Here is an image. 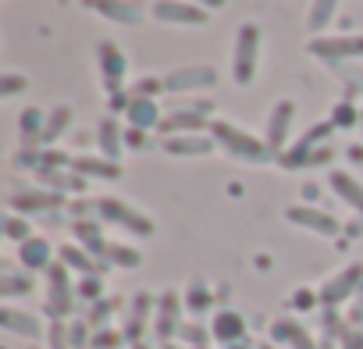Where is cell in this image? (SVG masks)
I'll list each match as a JSON object with an SVG mask.
<instances>
[{
	"mask_svg": "<svg viewBox=\"0 0 363 349\" xmlns=\"http://www.w3.org/2000/svg\"><path fill=\"white\" fill-rule=\"evenodd\" d=\"M207 132H211V135H214V143H218L221 150H228V157H235V160H246V164H267V160H278V157H274V150H271L264 139H257L253 132L239 128L235 121L214 118Z\"/></svg>",
	"mask_w": 363,
	"mask_h": 349,
	"instance_id": "1",
	"label": "cell"
},
{
	"mask_svg": "<svg viewBox=\"0 0 363 349\" xmlns=\"http://www.w3.org/2000/svg\"><path fill=\"white\" fill-rule=\"evenodd\" d=\"M260 26L257 22H242L235 33V50H232V79L239 86H250L257 79V65H260Z\"/></svg>",
	"mask_w": 363,
	"mask_h": 349,
	"instance_id": "2",
	"label": "cell"
},
{
	"mask_svg": "<svg viewBox=\"0 0 363 349\" xmlns=\"http://www.w3.org/2000/svg\"><path fill=\"white\" fill-rule=\"evenodd\" d=\"M359 285H363V264L356 260V264L342 267L335 278H328V282L320 285V306H324V310H338L342 303H349V299L359 292Z\"/></svg>",
	"mask_w": 363,
	"mask_h": 349,
	"instance_id": "3",
	"label": "cell"
},
{
	"mask_svg": "<svg viewBox=\"0 0 363 349\" xmlns=\"http://www.w3.org/2000/svg\"><path fill=\"white\" fill-rule=\"evenodd\" d=\"M306 54L328 65H345L352 57H363V36H313L306 43Z\"/></svg>",
	"mask_w": 363,
	"mask_h": 349,
	"instance_id": "4",
	"label": "cell"
},
{
	"mask_svg": "<svg viewBox=\"0 0 363 349\" xmlns=\"http://www.w3.org/2000/svg\"><path fill=\"white\" fill-rule=\"evenodd\" d=\"M96 214H100L104 221H114V225L128 228L132 236H153V221H150L146 214H139V211H135L132 204H125V200L100 196V200H96Z\"/></svg>",
	"mask_w": 363,
	"mask_h": 349,
	"instance_id": "5",
	"label": "cell"
},
{
	"mask_svg": "<svg viewBox=\"0 0 363 349\" xmlns=\"http://www.w3.org/2000/svg\"><path fill=\"white\" fill-rule=\"evenodd\" d=\"M75 296H79V292L72 289L68 267H65V264H54V267L47 271V314H50L54 321L68 317L72 306H75Z\"/></svg>",
	"mask_w": 363,
	"mask_h": 349,
	"instance_id": "6",
	"label": "cell"
},
{
	"mask_svg": "<svg viewBox=\"0 0 363 349\" xmlns=\"http://www.w3.org/2000/svg\"><path fill=\"white\" fill-rule=\"evenodd\" d=\"M96 65H100V82H104V89H107L111 96L121 93L125 72H128L125 50H121L114 40H100V47H96Z\"/></svg>",
	"mask_w": 363,
	"mask_h": 349,
	"instance_id": "7",
	"label": "cell"
},
{
	"mask_svg": "<svg viewBox=\"0 0 363 349\" xmlns=\"http://www.w3.org/2000/svg\"><path fill=\"white\" fill-rule=\"evenodd\" d=\"M331 121H320V125H313L292 150H285L281 157H278V164L281 167H289V171H296V167H310V160H313V153L320 150V146H328V135H331Z\"/></svg>",
	"mask_w": 363,
	"mask_h": 349,
	"instance_id": "8",
	"label": "cell"
},
{
	"mask_svg": "<svg viewBox=\"0 0 363 349\" xmlns=\"http://www.w3.org/2000/svg\"><path fill=\"white\" fill-rule=\"evenodd\" d=\"M211 111H214L211 100H203L196 107H186V111H171L160 121V132L164 135H193V132H203V128H211Z\"/></svg>",
	"mask_w": 363,
	"mask_h": 349,
	"instance_id": "9",
	"label": "cell"
},
{
	"mask_svg": "<svg viewBox=\"0 0 363 349\" xmlns=\"http://www.w3.org/2000/svg\"><path fill=\"white\" fill-rule=\"evenodd\" d=\"M214 86H218V72L211 65H186V68L164 75L167 93H200V89H214Z\"/></svg>",
	"mask_w": 363,
	"mask_h": 349,
	"instance_id": "10",
	"label": "cell"
},
{
	"mask_svg": "<svg viewBox=\"0 0 363 349\" xmlns=\"http://www.w3.org/2000/svg\"><path fill=\"white\" fill-rule=\"evenodd\" d=\"M150 15L164 26H207V11L189 4V0H153Z\"/></svg>",
	"mask_w": 363,
	"mask_h": 349,
	"instance_id": "11",
	"label": "cell"
},
{
	"mask_svg": "<svg viewBox=\"0 0 363 349\" xmlns=\"http://www.w3.org/2000/svg\"><path fill=\"white\" fill-rule=\"evenodd\" d=\"M292 118H296V104L292 100H278L267 114V125H264V143L274 150V157L285 153V139H289V128H292Z\"/></svg>",
	"mask_w": 363,
	"mask_h": 349,
	"instance_id": "12",
	"label": "cell"
},
{
	"mask_svg": "<svg viewBox=\"0 0 363 349\" xmlns=\"http://www.w3.org/2000/svg\"><path fill=\"white\" fill-rule=\"evenodd\" d=\"M285 218L292 221V225H299V228H310V232H317V236H328V239H335V236H342L345 228L338 225V218L335 214H328V211H317V207H306V204H296V207H289L285 211Z\"/></svg>",
	"mask_w": 363,
	"mask_h": 349,
	"instance_id": "13",
	"label": "cell"
},
{
	"mask_svg": "<svg viewBox=\"0 0 363 349\" xmlns=\"http://www.w3.org/2000/svg\"><path fill=\"white\" fill-rule=\"evenodd\" d=\"M153 331H157V342H160V345H167V342L182 331V296H178V292H164V296L157 299Z\"/></svg>",
	"mask_w": 363,
	"mask_h": 349,
	"instance_id": "14",
	"label": "cell"
},
{
	"mask_svg": "<svg viewBox=\"0 0 363 349\" xmlns=\"http://www.w3.org/2000/svg\"><path fill=\"white\" fill-rule=\"evenodd\" d=\"M86 8L114 26H139L143 22V8L135 0H86Z\"/></svg>",
	"mask_w": 363,
	"mask_h": 349,
	"instance_id": "15",
	"label": "cell"
},
{
	"mask_svg": "<svg viewBox=\"0 0 363 349\" xmlns=\"http://www.w3.org/2000/svg\"><path fill=\"white\" fill-rule=\"evenodd\" d=\"M164 150L171 153V157H211L214 150H221L218 143H214V135L207 132H193V135H167L164 139Z\"/></svg>",
	"mask_w": 363,
	"mask_h": 349,
	"instance_id": "16",
	"label": "cell"
},
{
	"mask_svg": "<svg viewBox=\"0 0 363 349\" xmlns=\"http://www.w3.org/2000/svg\"><path fill=\"white\" fill-rule=\"evenodd\" d=\"M153 306H157V299H153L150 292H135V296H132L128 321H125V338H128V345L143 342V328H146V321H150Z\"/></svg>",
	"mask_w": 363,
	"mask_h": 349,
	"instance_id": "17",
	"label": "cell"
},
{
	"mask_svg": "<svg viewBox=\"0 0 363 349\" xmlns=\"http://www.w3.org/2000/svg\"><path fill=\"white\" fill-rule=\"evenodd\" d=\"M328 186H331V193L342 200V204H349L352 211H359L363 214V182L359 179H352V174L349 171H331L328 174Z\"/></svg>",
	"mask_w": 363,
	"mask_h": 349,
	"instance_id": "18",
	"label": "cell"
},
{
	"mask_svg": "<svg viewBox=\"0 0 363 349\" xmlns=\"http://www.w3.org/2000/svg\"><path fill=\"white\" fill-rule=\"evenodd\" d=\"M96 143H100V153L118 164V157H121V150H125V132H121V125H118L114 114H107V118L96 121Z\"/></svg>",
	"mask_w": 363,
	"mask_h": 349,
	"instance_id": "19",
	"label": "cell"
},
{
	"mask_svg": "<svg viewBox=\"0 0 363 349\" xmlns=\"http://www.w3.org/2000/svg\"><path fill=\"white\" fill-rule=\"evenodd\" d=\"M11 211H22V214H40V211H57L65 207V196L61 193H11L8 196Z\"/></svg>",
	"mask_w": 363,
	"mask_h": 349,
	"instance_id": "20",
	"label": "cell"
},
{
	"mask_svg": "<svg viewBox=\"0 0 363 349\" xmlns=\"http://www.w3.org/2000/svg\"><path fill=\"white\" fill-rule=\"evenodd\" d=\"M211 335H214L221 345H239V342H246V321H242V314L221 310V314L214 317V324H211Z\"/></svg>",
	"mask_w": 363,
	"mask_h": 349,
	"instance_id": "21",
	"label": "cell"
},
{
	"mask_svg": "<svg viewBox=\"0 0 363 349\" xmlns=\"http://www.w3.org/2000/svg\"><path fill=\"white\" fill-rule=\"evenodd\" d=\"M271 338H274V342H285V345H292V349H320V345L313 342V335H310L299 321H292V317L274 321V324H271Z\"/></svg>",
	"mask_w": 363,
	"mask_h": 349,
	"instance_id": "22",
	"label": "cell"
},
{
	"mask_svg": "<svg viewBox=\"0 0 363 349\" xmlns=\"http://www.w3.org/2000/svg\"><path fill=\"white\" fill-rule=\"evenodd\" d=\"M125 118H128V125L132 128H160V107H157V100L153 96H132V104H128V111H125Z\"/></svg>",
	"mask_w": 363,
	"mask_h": 349,
	"instance_id": "23",
	"label": "cell"
},
{
	"mask_svg": "<svg viewBox=\"0 0 363 349\" xmlns=\"http://www.w3.org/2000/svg\"><path fill=\"white\" fill-rule=\"evenodd\" d=\"M18 260H22L29 271H50V267H54V250H50V243H47V239L33 236L29 243H22Z\"/></svg>",
	"mask_w": 363,
	"mask_h": 349,
	"instance_id": "24",
	"label": "cell"
},
{
	"mask_svg": "<svg viewBox=\"0 0 363 349\" xmlns=\"http://www.w3.org/2000/svg\"><path fill=\"white\" fill-rule=\"evenodd\" d=\"M72 228H75V239H79L96 260H107V246H111V243L104 239V232H100L96 221H89V218H75Z\"/></svg>",
	"mask_w": 363,
	"mask_h": 349,
	"instance_id": "25",
	"label": "cell"
},
{
	"mask_svg": "<svg viewBox=\"0 0 363 349\" xmlns=\"http://www.w3.org/2000/svg\"><path fill=\"white\" fill-rule=\"evenodd\" d=\"M57 257H61V264H65L68 271H82L86 278H89V275H104V264H100L86 246H61Z\"/></svg>",
	"mask_w": 363,
	"mask_h": 349,
	"instance_id": "26",
	"label": "cell"
},
{
	"mask_svg": "<svg viewBox=\"0 0 363 349\" xmlns=\"http://www.w3.org/2000/svg\"><path fill=\"white\" fill-rule=\"evenodd\" d=\"M0 324H4L8 331H15V335H22V338H40V335H43V324H40L33 314H22V310H15V306L0 310Z\"/></svg>",
	"mask_w": 363,
	"mask_h": 349,
	"instance_id": "27",
	"label": "cell"
},
{
	"mask_svg": "<svg viewBox=\"0 0 363 349\" xmlns=\"http://www.w3.org/2000/svg\"><path fill=\"white\" fill-rule=\"evenodd\" d=\"M72 171L86 179H121V167L107 157H72Z\"/></svg>",
	"mask_w": 363,
	"mask_h": 349,
	"instance_id": "28",
	"label": "cell"
},
{
	"mask_svg": "<svg viewBox=\"0 0 363 349\" xmlns=\"http://www.w3.org/2000/svg\"><path fill=\"white\" fill-rule=\"evenodd\" d=\"M335 11H338V0H310V11H306V29H310L313 36H320V33L331 26Z\"/></svg>",
	"mask_w": 363,
	"mask_h": 349,
	"instance_id": "29",
	"label": "cell"
},
{
	"mask_svg": "<svg viewBox=\"0 0 363 349\" xmlns=\"http://www.w3.org/2000/svg\"><path fill=\"white\" fill-rule=\"evenodd\" d=\"M68 125H72V107H54L50 114H47V125H43V135H40V143H57L65 132H68Z\"/></svg>",
	"mask_w": 363,
	"mask_h": 349,
	"instance_id": "30",
	"label": "cell"
},
{
	"mask_svg": "<svg viewBox=\"0 0 363 349\" xmlns=\"http://www.w3.org/2000/svg\"><path fill=\"white\" fill-rule=\"evenodd\" d=\"M43 182L54 186V193H86V174H65V171H36Z\"/></svg>",
	"mask_w": 363,
	"mask_h": 349,
	"instance_id": "31",
	"label": "cell"
},
{
	"mask_svg": "<svg viewBox=\"0 0 363 349\" xmlns=\"http://www.w3.org/2000/svg\"><path fill=\"white\" fill-rule=\"evenodd\" d=\"M18 125H22V139H26V143H33V139H40V135H43L47 118H43V111H40V107H29V111H22Z\"/></svg>",
	"mask_w": 363,
	"mask_h": 349,
	"instance_id": "32",
	"label": "cell"
},
{
	"mask_svg": "<svg viewBox=\"0 0 363 349\" xmlns=\"http://www.w3.org/2000/svg\"><path fill=\"white\" fill-rule=\"evenodd\" d=\"M107 260H111L114 267H125V271H132V267H139V264H143L139 250L121 246V243H111V246H107Z\"/></svg>",
	"mask_w": 363,
	"mask_h": 349,
	"instance_id": "33",
	"label": "cell"
},
{
	"mask_svg": "<svg viewBox=\"0 0 363 349\" xmlns=\"http://www.w3.org/2000/svg\"><path fill=\"white\" fill-rule=\"evenodd\" d=\"M178 338L186 342L189 349H207V342H211L214 335H211V328H203V324H182Z\"/></svg>",
	"mask_w": 363,
	"mask_h": 349,
	"instance_id": "34",
	"label": "cell"
},
{
	"mask_svg": "<svg viewBox=\"0 0 363 349\" xmlns=\"http://www.w3.org/2000/svg\"><path fill=\"white\" fill-rule=\"evenodd\" d=\"M214 303V296H211V289L196 278L193 285H189V299H186V306H189V314H203L207 306Z\"/></svg>",
	"mask_w": 363,
	"mask_h": 349,
	"instance_id": "35",
	"label": "cell"
},
{
	"mask_svg": "<svg viewBox=\"0 0 363 349\" xmlns=\"http://www.w3.org/2000/svg\"><path fill=\"white\" fill-rule=\"evenodd\" d=\"M0 292H4L8 299H11V296H22V292H33V278H29V275L22 278V275H11V271H8L4 282H0Z\"/></svg>",
	"mask_w": 363,
	"mask_h": 349,
	"instance_id": "36",
	"label": "cell"
},
{
	"mask_svg": "<svg viewBox=\"0 0 363 349\" xmlns=\"http://www.w3.org/2000/svg\"><path fill=\"white\" fill-rule=\"evenodd\" d=\"M75 292H79L86 303H100V299H107V296H104V282H100V275H89V278H82Z\"/></svg>",
	"mask_w": 363,
	"mask_h": 349,
	"instance_id": "37",
	"label": "cell"
},
{
	"mask_svg": "<svg viewBox=\"0 0 363 349\" xmlns=\"http://www.w3.org/2000/svg\"><path fill=\"white\" fill-rule=\"evenodd\" d=\"M121 342H128V338H125V331H114V328H100V331L93 335V345H89V349H118Z\"/></svg>",
	"mask_w": 363,
	"mask_h": 349,
	"instance_id": "38",
	"label": "cell"
},
{
	"mask_svg": "<svg viewBox=\"0 0 363 349\" xmlns=\"http://www.w3.org/2000/svg\"><path fill=\"white\" fill-rule=\"evenodd\" d=\"M111 314H114V299H100V303H93L86 324H93V328H107V317H111Z\"/></svg>",
	"mask_w": 363,
	"mask_h": 349,
	"instance_id": "39",
	"label": "cell"
},
{
	"mask_svg": "<svg viewBox=\"0 0 363 349\" xmlns=\"http://www.w3.org/2000/svg\"><path fill=\"white\" fill-rule=\"evenodd\" d=\"M22 89H29V79H26V75H15V72H8L4 82H0V96H4V100H11V96L22 93Z\"/></svg>",
	"mask_w": 363,
	"mask_h": 349,
	"instance_id": "40",
	"label": "cell"
},
{
	"mask_svg": "<svg viewBox=\"0 0 363 349\" xmlns=\"http://www.w3.org/2000/svg\"><path fill=\"white\" fill-rule=\"evenodd\" d=\"M4 232H8V239H18V243H29V239H33V236H29L33 228H29L22 218H15V214L4 221Z\"/></svg>",
	"mask_w": 363,
	"mask_h": 349,
	"instance_id": "41",
	"label": "cell"
},
{
	"mask_svg": "<svg viewBox=\"0 0 363 349\" xmlns=\"http://www.w3.org/2000/svg\"><path fill=\"white\" fill-rule=\"evenodd\" d=\"M345 324H349V328H363V285H359V292H356V296H352V303H349Z\"/></svg>",
	"mask_w": 363,
	"mask_h": 349,
	"instance_id": "42",
	"label": "cell"
},
{
	"mask_svg": "<svg viewBox=\"0 0 363 349\" xmlns=\"http://www.w3.org/2000/svg\"><path fill=\"white\" fill-rule=\"evenodd\" d=\"M50 349H72V338H68V328L61 321L50 324Z\"/></svg>",
	"mask_w": 363,
	"mask_h": 349,
	"instance_id": "43",
	"label": "cell"
},
{
	"mask_svg": "<svg viewBox=\"0 0 363 349\" xmlns=\"http://www.w3.org/2000/svg\"><path fill=\"white\" fill-rule=\"evenodd\" d=\"M352 121H356V107H352L349 100H345V104H338V107H335V114H331V125L338 128V125H352Z\"/></svg>",
	"mask_w": 363,
	"mask_h": 349,
	"instance_id": "44",
	"label": "cell"
},
{
	"mask_svg": "<svg viewBox=\"0 0 363 349\" xmlns=\"http://www.w3.org/2000/svg\"><path fill=\"white\" fill-rule=\"evenodd\" d=\"M15 164H18V167H33V171H40V167H43V153H36V150H18Z\"/></svg>",
	"mask_w": 363,
	"mask_h": 349,
	"instance_id": "45",
	"label": "cell"
},
{
	"mask_svg": "<svg viewBox=\"0 0 363 349\" xmlns=\"http://www.w3.org/2000/svg\"><path fill=\"white\" fill-rule=\"evenodd\" d=\"M68 338H72V349H86V321H75L68 328Z\"/></svg>",
	"mask_w": 363,
	"mask_h": 349,
	"instance_id": "46",
	"label": "cell"
},
{
	"mask_svg": "<svg viewBox=\"0 0 363 349\" xmlns=\"http://www.w3.org/2000/svg\"><path fill=\"white\" fill-rule=\"evenodd\" d=\"M292 303H296V306H299V310H310V306H313V303H320V292H310V289H299V292H296V299H292Z\"/></svg>",
	"mask_w": 363,
	"mask_h": 349,
	"instance_id": "47",
	"label": "cell"
},
{
	"mask_svg": "<svg viewBox=\"0 0 363 349\" xmlns=\"http://www.w3.org/2000/svg\"><path fill=\"white\" fill-rule=\"evenodd\" d=\"M128 104H132L128 93H114V96H111V111H114V114H118V111H128Z\"/></svg>",
	"mask_w": 363,
	"mask_h": 349,
	"instance_id": "48",
	"label": "cell"
},
{
	"mask_svg": "<svg viewBox=\"0 0 363 349\" xmlns=\"http://www.w3.org/2000/svg\"><path fill=\"white\" fill-rule=\"evenodd\" d=\"M125 143H128V146H146L150 139H146V132H143V128H128V135H125Z\"/></svg>",
	"mask_w": 363,
	"mask_h": 349,
	"instance_id": "49",
	"label": "cell"
},
{
	"mask_svg": "<svg viewBox=\"0 0 363 349\" xmlns=\"http://www.w3.org/2000/svg\"><path fill=\"white\" fill-rule=\"evenodd\" d=\"M189 4H196V8H203V11H218V8L228 4V0H189Z\"/></svg>",
	"mask_w": 363,
	"mask_h": 349,
	"instance_id": "50",
	"label": "cell"
},
{
	"mask_svg": "<svg viewBox=\"0 0 363 349\" xmlns=\"http://www.w3.org/2000/svg\"><path fill=\"white\" fill-rule=\"evenodd\" d=\"M345 236H363V214H359V221L345 225Z\"/></svg>",
	"mask_w": 363,
	"mask_h": 349,
	"instance_id": "51",
	"label": "cell"
},
{
	"mask_svg": "<svg viewBox=\"0 0 363 349\" xmlns=\"http://www.w3.org/2000/svg\"><path fill=\"white\" fill-rule=\"evenodd\" d=\"M320 349H335V342H331V338H324V342H320Z\"/></svg>",
	"mask_w": 363,
	"mask_h": 349,
	"instance_id": "52",
	"label": "cell"
},
{
	"mask_svg": "<svg viewBox=\"0 0 363 349\" xmlns=\"http://www.w3.org/2000/svg\"><path fill=\"white\" fill-rule=\"evenodd\" d=\"M228 349H250V345H246V342H239V345H228Z\"/></svg>",
	"mask_w": 363,
	"mask_h": 349,
	"instance_id": "53",
	"label": "cell"
},
{
	"mask_svg": "<svg viewBox=\"0 0 363 349\" xmlns=\"http://www.w3.org/2000/svg\"><path fill=\"white\" fill-rule=\"evenodd\" d=\"M132 349H150V345H146V342H135V345H132Z\"/></svg>",
	"mask_w": 363,
	"mask_h": 349,
	"instance_id": "54",
	"label": "cell"
},
{
	"mask_svg": "<svg viewBox=\"0 0 363 349\" xmlns=\"http://www.w3.org/2000/svg\"><path fill=\"white\" fill-rule=\"evenodd\" d=\"M164 349H178V345H171V342H167V345H164Z\"/></svg>",
	"mask_w": 363,
	"mask_h": 349,
	"instance_id": "55",
	"label": "cell"
},
{
	"mask_svg": "<svg viewBox=\"0 0 363 349\" xmlns=\"http://www.w3.org/2000/svg\"><path fill=\"white\" fill-rule=\"evenodd\" d=\"M61 4H68V0H61Z\"/></svg>",
	"mask_w": 363,
	"mask_h": 349,
	"instance_id": "56",
	"label": "cell"
}]
</instances>
